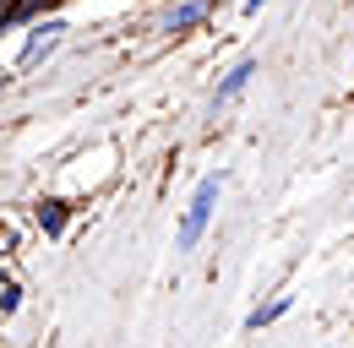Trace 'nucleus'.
Returning a JSON list of instances; mask_svg holds the SVG:
<instances>
[{
  "label": "nucleus",
  "instance_id": "f257e3e1",
  "mask_svg": "<svg viewBox=\"0 0 354 348\" xmlns=\"http://www.w3.org/2000/svg\"><path fill=\"white\" fill-rule=\"evenodd\" d=\"M218 196H223V174H207L191 191V202L180 213V229H175V251H196L202 245V234L213 229V213H218Z\"/></svg>",
  "mask_w": 354,
  "mask_h": 348
},
{
  "label": "nucleus",
  "instance_id": "f03ea898",
  "mask_svg": "<svg viewBox=\"0 0 354 348\" xmlns=\"http://www.w3.org/2000/svg\"><path fill=\"white\" fill-rule=\"evenodd\" d=\"M60 39H66V22H60V17H44V22H33V28H28V39H22V55H17V77L39 71L49 55L60 49Z\"/></svg>",
  "mask_w": 354,
  "mask_h": 348
},
{
  "label": "nucleus",
  "instance_id": "7ed1b4c3",
  "mask_svg": "<svg viewBox=\"0 0 354 348\" xmlns=\"http://www.w3.org/2000/svg\"><path fill=\"white\" fill-rule=\"evenodd\" d=\"M213 11H218V0H180V6H169V11H164V22H158V28L180 39V33H196Z\"/></svg>",
  "mask_w": 354,
  "mask_h": 348
},
{
  "label": "nucleus",
  "instance_id": "20e7f679",
  "mask_svg": "<svg viewBox=\"0 0 354 348\" xmlns=\"http://www.w3.org/2000/svg\"><path fill=\"white\" fill-rule=\"evenodd\" d=\"M257 71H262V66H257L251 55H245V60H234V66L223 71V82L213 87V115H218V109H229V104H234V98H240L245 87L257 82Z\"/></svg>",
  "mask_w": 354,
  "mask_h": 348
},
{
  "label": "nucleus",
  "instance_id": "39448f33",
  "mask_svg": "<svg viewBox=\"0 0 354 348\" xmlns=\"http://www.w3.org/2000/svg\"><path fill=\"white\" fill-rule=\"evenodd\" d=\"M33 223L44 229L49 240H60V234H66V223H71V202H66V196H44V202L33 207Z\"/></svg>",
  "mask_w": 354,
  "mask_h": 348
},
{
  "label": "nucleus",
  "instance_id": "423d86ee",
  "mask_svg": "<svg viewBox=\"0 0 354 348\" xmlns=\"http://www.w3.org/2000/svg\"><path fill=\"white\" fill-rule=\"evenodd\" d=\"M289 304H295V294H278V300L257 304V310L245 316V332H262V327H272V321H283V316H289Z\"/></svg>",
  "mask_w": 354,
  "mask_h": 348
},
{
  "label": "nucleus",
  "instance_id": "0eeeda50",
  "mask_svg": "<svg viewBox=\"0 0 354 348\" xmlns=\"http://www.w3.org/2000/svg\"><path fill=\"white\" fill-rule=\"evenodd\" d=\"M17 310H22V283L11 267H0V321H11Z\"/></svg>",
  "mask_w": 354,
  "mask_h": 348
},
{
  "label": "nucleus",
  "instance_id": "6e6552de",
  "mask_svg": "<svg viewBox=\"0 0 354 348\" xmlns=\"http://www.w3.org/2000/svg\"><path fill=\"white\" fill-rule=\"evenodd\" d=\"M267 11V0H245V17H262Z\"/></svg>",
  "mask_w": 354,
  "mask_h": 348
}]
</instances>
